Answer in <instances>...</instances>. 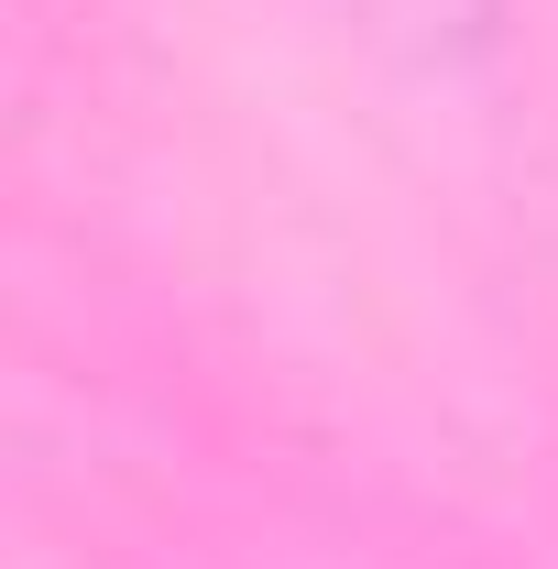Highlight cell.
<instances>
[{
    "instance_id": "1",
    "label": "cell",
    "mask_w": 558,
    "mask_h": 569,
    "mask_svg": "<svg viewBox=\"0 0 558 569\" xmlns=\"http://www.w3.org/2000/svg\"><path fill=\"white\" fill-rule=\"evenodd\" d=\"M361 11H383V22H395V33H417V44L471 33V22H482V0H361Z\"/></svg>"
}]
</instances>
